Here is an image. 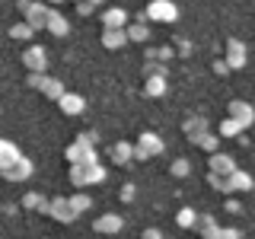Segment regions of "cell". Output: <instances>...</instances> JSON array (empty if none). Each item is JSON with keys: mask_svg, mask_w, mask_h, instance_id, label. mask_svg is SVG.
<instances>
[{"mask_svg": "<svg viewBox=\"0 0 255 239\" xmlns=\"http://www.w3.org/2000/svg\"><path fill=\"white\" fill-rule=\"evenodd\" d=\"M64 109H67V112H80V109H83V102H80V99H64Z\"/></svg>", "mask_w": 255, "mask_h": 239, "instance_id": "1", "label": "cell"}]
</instances>
